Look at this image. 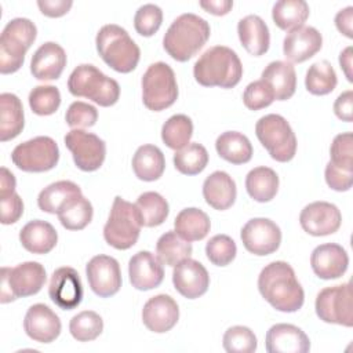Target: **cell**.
I'll return each mask as SVG.
<instances>
[{
  "mask_svg": "<svg viewBox=\"0 0 353 353\" xmlns=\"http://www.w3.org/2000/svg\"><path fill=\"white\" fill-rule=\"evenodd\" d=\"M175 232L186 241L203 240L211 228L208 215L194 207L182 210L174 221Z\"/></svg>",
  "mask_w": 353,
  "mask_h": 353,
  "instance_id": "cell-34",
  "label": "cell"
},
{
  "mask_svg": "<svg viewBox=\"0 0 353 353\" xmlns=\"http://www.w3.org/2000/svg\"><path fill=\"white\" fill-rule=\"evenodd\" d=\"M65 145L70 150L74 164L81 171H95L103 164L106 145L98 135L73 128L65 135Z\"/></svg>",
  "mask_w": 353,
  "mask_h": 353,
  "instance_id": "cell-13",
  "label": "cell"
},
{
  "mask_svg": "<svg viewBox=\"0 0 353 353\" xmlns=\"http://www.w3.org/2000/svg\"><path fill=\"white\" fill-rule=\"evenodd\" d=\"M245 189L255 201H270L279 190V176L269 167H255L245 176Z\"/></svg>",
  "mask_w": 353,
  "mask_h": 353,
  "instance_id": "cell-35",
  "label": "cell"
},
{
  "mask_svg": "<svg viewBox=\"0 0 353 353\" xmlns=\"http://www.w3.org/2000/svg\"><path fill=\"white\" fill-rule=\"evenodd\" d=\"M316 314L324 323L339 324L343 327L353 325L352 306V284L345 283L334 287H327L317 294Z\"/></svg>",
  "mask_w": 353,
  "mask_h": 353,
  "instance_id": "cell-12",
  "label": "cell"
},
{
  "mask_svg": "<svg viewBox=\"0 0 353 353\" xmlns=\"http://www.w3.org/2000/svg\"><path fill=\"white\" fill-rule=\"evenodd\" d=\"M47 274L43 265L39 262H23L15 268L1 269V294L0 302L7 303L17 298H25L37 294L44 283Z\"/></svg>",
  "mask_w": 353,
  "mask_h": 353,
  "instance_id": "cell-10",
  "label": "cell"
},
{
  "mask_svg": "<svg viewBox=\"0 0 353 353\" xmlns=\"http://www.w3.org/2000/svg\"><path fill=\"white\" fill-rule=\"evenodd\" d=\"M25 124L21 99L11 92L0 95V141L14 139L21 134Z\"/></svg>",
  "mask_w": 353,
  "mask_h": 353,
  "instance_id": "cell-30",
  "label": "cell"
},
{
  "mask_svg": "<svg viewBox=\"0 0 353 353\" xmlns=\"http://www.w3.org/2000/svg\"><path fill=\"white\" fill-rule=\"evenodd\" d=\"M92 205L83 194L69 201L57 215L61 225L68 230H81L92 219Z\"/></svg>",
  "mask_w": 353,
  "mask_h": 353,
  "instance_id": "cell-39",
  "label": "cell"
},
{
  "mask_svg": "<svg viewBox=\"0 0 353 353\" xmlns=\"http://www.w3.org/2000/svg\"><path fill=\"white\" fill-rule=\"evenodd\" d=\"M19 241L32 254H48L57 245L58 233L50 222L34 219L21 229Z\"/></svg>",
  "mask_w": 353,
  "mask_h": 353,
  "instance_id": "cell-27",
  "label": "cell"
},
{
  "mask_svg": "<svg viewBox=\"0 0 353 353\" xmlns=\"http://www.w3.org/2000/svg\"><path fill=\"white\" fill-rule=\"evenodd\" d=\"M222 345L228 353H252L256 350L258 342L248 327L233 325L223 334Z\"/></svg>",
  "mask_w": 353,
  "mask_h": 353,
  "instance_id": "cell-45",
  "label": "cell"
},
{
  "mask_svg": "<svg viewBox=\"0 0 353 353\" xmlns=\"http://www.w3.org/2000/svg\"><path fill=\"white\" fill-rule=\"evenodd\" d=\"M336 83V73L328 61L316 62L306 72L305 85L313 95H327L332 92Z\"/></svg>",
  "mask_w": 353,
  "mask_h": 353,
  "instance_id": "cell-40",
  "label": "cell"
},
{
  "mask_svg": "<svg viewBox=\"0 0 353 353\" xmlns=\"http://www.w3.org/2000/svg\"><path fill=\"white\" fill-rule=\"evenodd\" d=\"M14 165L26 172L52 170L59 160V148L50 137H36L17 145L11 153Z\"/></svg>",
  "mask_w": 353,
  "mask_h": 353,
  "instance_id": "cell-11",
  "label": "cell"
},
{
  "mask_svg": "<svg viewBox=\"0 0 353 353\" xmlns=\"http://www.w3.org/2000/svg\"><path fill=\"white\" fill-rule=\"evenodd\" d=\"M334 112L342 121L350 123L353 120V91L342 92L334 102Z\"/></svg>",
  "mask_w": 353,
  "mask_h": 353,
  "instance_id": "cell-53",
  "label": "cell"
},
{
  "mask_svg": "<svg viewBox=\"0 0 353 353\" xmlns=\"http://www.w3.org/2000/svg\"><path fill=\"white\" fill-rule=\"evenodd\" d=\"M130 283L139 291L159 287L164 279L163 263L149 251L137 252L128 262Z\"/></svg>",
  "mask_w": 353,
  "mask_h": 353,
  "instance_id": "cell-23",
  "label": "cell"
},
{
  "mask_svg": "<svg viewBox=\"0 0 353 353\" xmlns=\"http://www.w3.org/2000/svg\"><path fill=\"white\" fill-rule=\"evenodd\" d=\"M179 319V309L174 298L165 294L152 296L142 309V321L149 331L163 334L174 328Z\"/></svg>",
  "mask_w": 353,
  "mask_h": 353,
  "instance_id": "cell-20",
  "label": "cell"
},
{
  "mask_svg": "<svg viewBox=\"0 0 353 353\" xmlns=\"http://www.w3.org/2000/svg\"><path fill=\"white\" fill-rule=\"evenodd\" d=\"M331 163L347 171H353V135L352 132H342L336 135L330 149Z\"/></svg>",
  "mask_w": 353,
  "mask_h": 353,
  "instance_id": "cell-48",
  "label": "cell"
},
{
  "mask_svg": "<svg viewBox=\"0 0 353 353\" xmlns=\"http://www.w3.org/2000/svg\"><path fill=\"white\" fill-rule=\"evenodd\" d=\"M353 7L349 6L335 15V26L336 29L343 33L346 37H353Z\"/></svg>",
  "mask_w": 353,
  "mask_h": 353,
  "instance_id": "cell-55",
  "label": "cell"
},
{
  "mask_svg": "<svg viewBox=\"0 0 353 353\" xmlns=\"http://www.w3.org/2000/svg\"><path fill=\"white\" fill-rule=\"evenodd\" d=\"M81 194V189L72 181H58L44 188L37 197V205L48 214H58L69 201Z\"/></svg>",
  "mask_w": 353,
  "mask_h": 353,
  "instance_id": "cell-32",
  "label": "cell"
},
{
  "mask_svg": "<svg viewBox=\"0 0 353 353\" xmlns=\"http://www.w3.org/2000/svg\"><path fill=\"white\" fill-rule=\"evenodd\" d=\"M265 346L268 353H306L310 350V341L299 327L280 323L266 332Z\"/></svg>",
  "mask_w": 353,
  "mask_h": 353,
  "instance_id": "cell-24",
  "label": "cell"
},
{
  "mask_svg": "<svg viewBox=\"0 0 353 353\" xmlns=\"http://www.w3.org/2000/svg\"><path fill=\"white\" fill-rule=\"evenodd\" d=\"M95 44L103 62L119 73L132 72L139 62L141 50L138 44L119 25H103L97 33Z\"/></svg>",
  "mask_w": 353,
  "mask_h": 353,
  "instance_id": "cell-4",
  "label": "cell"
},
{
  "mask_svg": "<svg viewBox=\"0 0 353 353\" xmlns=\"http://www.w3.org/2000/svg\"><path fill=\"white\" fill-rule=\"evenodd\" d=\"M324 175H325L327 185L336 192H346L352 188L353 171H347L341 167H336L330 161L325 165Z\"/></svg>",
  "mask_w": 353,
  "mask_h": 353,
  "instance_id": "cell-52",
  "label": "cell"
},
{
  "mask_svg": "<svg viewBox=\"0 0 353 353\" xmlns=\"http://www.w3.org/2000/svg\"><path fill=\"white\" fill-rule=\"evenodd\" d=\"M193 74L204 87L233 88L243 76V65L237 54L226 46L205 50L193 66Z\"/></svg>",
  "mask_w": 353,
  "mask_h": 353,
  "instance_id": "cell-2",
  "label": "cell"
},
{
  "mask_svg": "<svg viewBox=\"0 0 353 353\" xmlns=\"http://www.w3.org/2000/svg\"><path fill=\"white\" fill-rule=\"evenodd\" d=\"M141 218L135 204L116 196L108 222L103 226L105 241L116 250L131 248L141 233Z\"/></svg>",
  "mask_w": 353,
  "mask_h": 353,
  "instance_id": "cell-7",
  "label": "cell"
},
{
  "mask_svg": "<svg viewBox=\"0 0 353 353\" xmlns=\"http://www.w3.org/2000/svg\"><path fill=\"white\" fill-rule=\"evenodd\" d=\"M68 90L74 97H84L99 106H112L119 101L120 85L90 63L79 65L69 76Z\"/></svg>",
  "mask_w": 353,
  "mask_h": 353,
  "instance_id": "cell-5",
  "label": "cell"
},
{
  "mask_svg": "<svg viewBox=\"0 0 353 353\" xmlns=\"http://www.w3.org/2000/svg\"><path fill=\"white\" fill-rule=\"evenodd\" d=\"M66 66L65 50L54 43L41 44L30 61V72L37 80H57Z\"/></svg>",
  "mask_w": 353,
  "mask_h": 353,
  "instance_id": "cell-25",
  "label": "cell"
},
{
  "mask_svg": "<svg viewBox=\"0 0 353 353\" xmlns=\"http://www.w3.org/2000/svg\"><path fill=\"white\" fill-rule=\"evenodd\" d=\"M255 134L273 160L287 163L294 159L296 138L283 116L270 113L261 117L255 124Z\"/></svg>",
  "mask_w": 353,
  "mask_h": 353,
  "instance_id": "cell-8",
  "label": "cell"
},
{
  "mask_svg": "<svg viewBox=\"0 0 353 353\" xmlns=\"http://www.w3.org/2000/svg\"><path fill=\"white\" fill-rule=\"evenodd\" d=\"M85 274L91 290L101 298L117 294L121 287L120 265L113 256L95 255L88 261Z\"/></svg>",
  "mask_w": 353,
  "mask_h": 353,
  "instance_id": "cell-15",
  "label": "cell"
},
{
  "mask_svg": "<svg viewBox=\"0 0 353 353\" xmlns=\"http://www.w3.org/2000/svg\"><path fill=\"white\" fill-rule=\"evenodd\" d=\"M135 207L138 210L142 226L146 228H154L161 225L167 219L170 211L167 200L157 192L142 193L138 197Z\"/></svg>",
  "mask_w": 353,
  "mask_h": 353,
  "instance_id": "cell-38",
  "label": "cell"
},
{
  "mask_svg": "<svg viewBox=\"0 0 353 353\" xmlns=\"http://www.w3.org/2000/svg\"><path fill=\"white\" fill-rule=\"evenodd\" d=\"M103 330L102 317L92 310H83L72 317L69 331L79 342H90L97 339Z\"/></svg>",
  "mask_w": 353,
  "mask_h": 353,
  "instance_id": "cell-43",
  "label": "cell"
},
{
  "mask_svg": "<svg viewBox=\"0 0 353 353\" xmlns=\"http://www.w3.org/2000/svg\"><path fill=\"white\" fill-rule=\"evenodd\" d=\"M192 251L190 241L183 240L175 230H168L161 234L156 244L157 258L167 266H175L183 259L190 258Z\"/></svg>",
  "mask_w": 353,
  "mask_h": 353,
  "instance_id": "cell-36",
  "label": "cell"
},
{
  "mask_svg": "<svg viewBox=\"0 0 353 353\" xmlns=\"http://www.w3.org/2000/svg\"><path fill=\"white\" fill-rule=\"evenodd\" d=\"M309 17V6L305 0H280L272 10L273 22L283 30L303 26Z\"/></svg>",
  "mask_w": 353,
  "mask_h": 353,
  "instance_id": "cell-37",
  "label": "cell"
},
{
  "mask_svg": "<svg viewBox=\"0 0 353 353\" xmlns=\"http://www.w3.org/2000/svg\"><path fill=\"white\" fill-rule=\"evenodd\" d=\"M208 163L207 149L197 143H188L185 148L179 149L174 154V165L175 168L185 175H196L200 174Z\"/></svg>",
  "mask_w": 353,
  "mask_h": 353,
  "instance_id": "cell-42",
  "label": "cell"
},
{
  "mask_svg": "<svg viewBox=\"0 0 353 353\" xmlns=\"http://www.w3.org/2000/svg\"><path fill=\"white\" fill-rule=\"evenodd\" d=\"M200 7L210 14L225 15L232 10L233 1L232 0H207V1H200Z\"/></svg>",
  "mask_w": 353,
  "mask_h": 353,
  "instance_id": "cell-56",
  "label": "cell"
},
{
  "mask_svg": "<svg viewBox=\"0 0 353 353\" xmlns=\"http://www.w3.org/2000/svg\"><path fill=\"white\" fill-rule=\"evenodd\" d=\"M237 33L241 46L251 55L259 57L269 50L270 34L268 25L258 15H247L237 23Z\"/></svg>",
  "mask_w": 353,
  "mask_h": 353,
  "instance_id": "cell-28",
  "label": "cell"
},
{
  "mask_svg": "<svg viewBox=\"0 0 353 353\" xmlns=\"http://www.w3.org/2000/svg\"><path fill=\"white\" fill-rule=\"evenodd\" d=\"M193 134V123L186 114L171 116L161 127L163 142L174 150L185 148Z\"/></svg>",
  "mask_w": 353,
  "mask_h": 353,
  "instance_id": "cell-41",
  "label": "cell"
},
{
  "mask_svg": "<svg viewBox=\"0 0 353 353\" xmlns=\"http://www.w3.org/2000/svg\"><path fill=\"white\" fill-rule=\"evenodd\" d=\"M65 120H66V124L72 128L81 130V128L92 127L98 120V110L95 106L90 103L76 101L70 103V106L68 108Z\"/></svg>",
  "mask_w": 353,
  "mask_h": 353,
  "instance_id": "cell-50",
  "label": "cell"
},
{
  "mask_svg": "<svg viewBox=\"0 0 353 353\" xmlns=\"http://www.w3.org/2000/svg\"><path fill=\"white\" fill-rule=\"evenodd\" d=\"M352 47H346L341 55H339V63H341V68L346 76V79L349 81H353V77H352Z\"/></svg>",
  "mask_w": 353,
  "mask_h": 353,
  "instance_id": "cell-58",
  "label": "cell"
},
{
  "mask_svg": "<svg viewBox=\"0 0 353 353\" xmlns=\"http://www.w3.org/2000/svg\"><path fill=\"white\" fill-rule=\"evenodd\" d=\"M163 22V11L156 4L141 6L134 17V28L141 36H153Z\"/></svg>",
  "mask_w": 353,
  "mask_h": 353,
  "instance_id": "cell-47",
  "label": "cell"
},
{
  "mask_svg": "<svg viewBox=\"0 0 353 353\" xmlns=\"http://www.w3.org/2000/svg\"><path fill=\"white\" fill-rule=\"evenodd\" d=\"M240 237L248 252L265 256L273 254L280 247L281 230L268 218H252L243 226Z\"/></svg>",
  "mask_w": 353,
  "mask_h": 353,
  "instance_id": "cell-14",
  "label": "cell"
},
{
  "mask_svg": "<svg viewBox=\"0 0 353 353\" xmlns=\"http://www.w3.org/2000/svg\"><path fill=\"white\" fill-rule=\"evenodd\" d=\"M178 98L175 73L165 62L152 63L142 76V101L149 110L160 112Z\"/></svg>",
  "mask_w": 353,
  "mask_h": 353,
  "instance_id": "cell-9",
  "label": "cell"
},
{
  "mask_svg": "<svg viewBox=\"0 0 353 353\" xmlns=\"http://www.w3.org/2000/svg\"><path fill=\"white\" fill-rule=\"evenodd\" d=\"M310 265L317 277L332 280L345 274L349 266V256L342 245L327 243L313 250Z\"/></svg>",
  "mask_w": 353,
  "mask_h": 353,
  "instance_id": "cell-21",
  "label": "cell"
},
{
  "mask_svg": "<svg viewBox=\"0 0 353 353\" xmlns=\"http://www.w3.org/2000/svg\"><path fill=\"white\" fill-rule=\"evenodd\" d=\"M258 290L265 301L279 312H296L305 302L303 288L292 266L284 261H274L261 270Z\"/></svg>",
  "mask_w": 353,
  "mask_h": 353,
  "instance_id": "cell-1",
  "label": "cell"
},
{
  "mask_svg": "<svg viewBox=\"0 0 353 353\" xmlns=\"http://www.w3.org/2000/svg\"><path fill=\"white\" fill-rule=\"evenodd\" d=\"M1 204V223L11 225L15 223L23 214V203L18 193L12 192L0 196Z\"/></svg>",
  "mask_w": 353,
  "mask_h": 353,
  "instance_id": "cell-51",
  "label": "cell"
},
{
  "mask_svg": "<svg viewBox=\"0 0 353 353\" xmlns=\"http://www.w3.org/2000/svg\"><path fill=\"white\" fill-rule=\"evenodd\" d=\"M237 254L236 243L228 234H216L205 244V255L208 261L216 266L229 265Z\"/></svg>",
  "mask_w": 353,
  "mask_h": 353,
  "instance_id": "cell-46",
  "label": "cell"
},
{
  "mask_svg": "<svg viewBox=\"0 0 353 353\" xmlns=\"http://www.w3.org/2000/svg\"><path fill=\"white\" fill-rule=\"evenodd\" d=\"M323 46L321 33L313 26H299L287 33L283 41L284 57L294 63L312 58Z\"/></svg>",
  "mask_w": 353,
  "mask_h": 353,
  "instance_id": "cell-22",
  "label": "cell"
},
{
  "mask_svg": "<svg viewBox=\"0 0 353 353\" xmlns=\"http://www.w3.org/2000/svg\"><path fill=\"white\" fill-rule=\"evenodd\" d=\"M342 222L341 211L328 201L307 204L299 215L302 229L312 236H328L335 233Z\"/></svg>",
  "mask_w": 353,
  "mask_h": 353,
  "instance_id": "cell-17",
  "label": "cell"
},
{
  "mask_svg": "<svg viewBox=\"0 0 353 353\" xmlns=\"http://www.w3.org/2000/svg\"><path fill=\"white\" fill-rule=\"evenodd\" d=\"M48 295L62 310L77 307L83 299V285L77 270L69 266L54 270L48 285Z\"/></svg>",
  "mask_w": 353,
  "mask_h": 353,
  "instance_id": "cell-16",
  "label": "cell"
},
{
  "mask_svg": "<svg viewBox=\"0 0 353 353\" xmlns=\"http://www.w3.org/2000/svg\"><path fill=\"white\" fill-rule=\"evenodd\" d=\"M72 4H73L72 0H39L37 1L40 11L50 18H58L65 15L70 10Z\"/></svg>",
  "mask_w": 353,
  "mask_h": 353,
  "instance_id": "cell-54",
  "label": "cell"
},
{
  "mask_svg": "<svg viewBox=\"0 0 353 353\" xmlns=\"http://www.w3.org/2000/svg\"><path fill=\"white\" fill-rule=\"evenodd\" d=\"M210 34L211 29L204 18L186 12L170 25L163 37V47L175 61L186 62L201 50Z\"/></svg>",
  "mask_w": 353,
  "mask_h": 353,
  "instance_id": "cell-3",
  "label": "cell"
},
{
  "mask_svg": "<svg viewBox=\"0 0 353 353\" xmlns=\"http://www.w3.org/2000/svg\"><path fill=\"white\" fill-rule=\"evenodd\" d=\"M29 106L39 116H48L58 110L61 92L54 85H37L29 92Z\"/></svg>",
  "mask_w": 353,
  "mask_h": 353,
  "instance_id": "cell-44",
  "label": "cell"
},
{
  "mask_svg": "<svg viewBox=\"0 0 353 353\" xmlns=\"http://www.w3.org/2000/svg\"><path fill=\"white\" fill-rule=\"evenodd\" d=\"M165 168L163 152L154 145H142L132 157V170L138 179L152 182L159 179Z\"/></svg>",
  "mask_w": 353,
  "mask_h": 353,
  "instance_id": "cell-31",
  "label": "cell"
},
{
  "mask_svg": "<svg viewBox=\"0 0 353 353\" xmlns=\"http://www.w3.org/2000/svg\"><path fill=\"white\" fill-rule=\"evenodd\" d=\"M59 317L44 303L32 305L23 319V330L26 335L39 342L50 343L55 341L61 334Z\"/></svg>",
  "mask_w": 353,
  "mask_h": 353,
  "instance_id": "cell-19",
  "label": "cell"
},
{
  "mask_svg": "<svg viewBox=\"0 0 353 353\" xmlns=\"http://www.w3.org/2000/svg\"><path fill=\"white\" fill-rule=\"evenodd\" d=\"M37 36L36 25L28 18H14L7 22L0 36V72H17L25 61V54Z\"/></svg>",
  "mask_w": 353,
  "mask_h": 353,
  "instance_id": "cell-6",
  "label": "cell"
},
{
  "mask_svg": "<svg viewBox=\"0 0 353 353\" xmlns=\"http://www.w3.org/2000/svg\"><path fill=\"white\" fill-rule=\"evenodd\" d=\"M172 283L182 296L196 299L207 292L210 276L207 269L199 261L188 258L174 266Z\"/></svg>",
  "mask_w": 353,
  "mask_h": 353,
  "instance_id": "cell-18",
  "label": "cell"
},
{
  "mask_svg": "<svg viewBox=\"0 0 353 353\" xmlns=\"http://www.w3.org/2000/svg\"><path fill=\"white\" fill-rule=\"evenodd\" d=\"M273 91L274 99H290L296 88V74L292 63L285 61H273L262 72L261 76Z\"/></svg>",
  "mask_w": 353,
  "mask_h": 353,
  "instance_id": "cell-29",
  "label": "cell"
},
{
  "mask_svg": "<svg viewBox=\"0 0 353 353\" xmlns=\"http://www.w3.org/2000/svg\"><path fill=\"white\" fill-rule=\"evenodd\" d=\"M215 149L223 160L232 164H244L252 157V145L250 139L237 131H226L221 134L216 138Z\"/></svg>",
  "mask_w": 353,
  "mask_h": 353,
  "instance_id": "cell-33",
  "label": "cell"
},
{
  "mask_svg": "<svg viewBox=\"0 0 353 353\" xmlns=\"http://www.w3.org/2000/svg\"><path fill=\"white\" fill-rule=\"evenodd\" d=\"M274 101L272 88L263 80H255L250 83L243 94V102L250 110H259L268 108Z\"/></svg>",
  "mask_w": 353,
  "mask_h": 353,
  "instance_id": "cell-49",
  "label": "cell"
},
{
  "mask_svg": "<svg viewBox=\"0 0 353 353\" xmlns=\"http://www.w3.org/2000/svg\"><path fill=\"white\" fill-rule=\"evenodd\" d=\"M0 172H1L0 174V196L15 192L17 181H15L14 174L11 171H8L6 167H1Z\"/></svg>",
  "mask_w": 353,
  "mask_h": 353,
  "instance_id": "cell-57",
  "label": "cell"
},
{
  "mask_svg": "<svg viewBox=\"0 0 353 353\" xmlns=\"http://www.w3.org/2000/svg\"><path fill=\"white\" fill-rule=\"evenodd\" d=\"M236 183L225 171H214L203 183V196L205 203L219 211L228 210L236 200Z\"/></svg>",
  "mask_w": 353,
  "mask_h": 353,
  "instance_id": "cell-26",
  "label": "cell"
}]
</instances>
